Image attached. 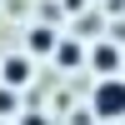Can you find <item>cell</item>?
Masks as SVG:
<instances>
[{"mask_svg":"<svg viewBox=\"0 0 125 125\" xmlns=\"http://www.w3.org/2000/svg\"><path fill=\"white\" fill-rule=\"evenodd\" d=\"M90 110L95 120H125V75H105L90 85Z\"/></svg>","mask_w":125,"mask_h":125,"instance_id":"obj_1","label":"cell"},{"mask_svg":"<svg viewBox=\"0 0 125 125\" xmlns=\"http://www.w3.org/2000/svg\"><path fill=\"white\" fill-rule=\"evenodd\" d=\"M85 65H90V70H100V80L115 75V65H120V45H115V40H90Z\"/></svg>","mask_w":125,"mask_h":125,"instance_id":"obj_2","label":"cell"},{"mask_svg":"<svg viewBox=\"0 0 125 125\" xmlns=\"http://www.w3.org/2000/svg\"><path fill=\"white\" fill-rule=\"evenodd\" d=\"M0 85L20 95V85H30V60L25 55H5L0 60Z\"/></svg>","mask_w":125,"mask_h":125,"instance_id":"obj_3","label":"cell"},{"mask_svg":"<svg viewBox=\"0 0 125 125\" xmlns=\"http://www.w3.org/2000/svg\"><path fill=\"white\" fill-rule=\"evenodd\" d=\"M55 40H60V30H50V25H25V60L30 55H50V50H55Z\"/></svg>","mask_w":125,"mask_h":125,"instance_id":"obj_4","label":"cell"},{"mask_svg":"<svg viewBox=\"0 0 125 125\" xmlns=\"http://www.w3.org/2000/svg\"><path fill=\"white\" fill-rule=\"evenodd\" d=\"M50 60H55L60 70H80V65H85V45H80V40H70V35H60L55 50H50Z\"/></svg>","mask_w":125,"mask_h":125,"instance_id":"obj_5","label":"cell"},{"mask_svg":"<svg viewBox=\"0 0 125 125\" xmlns=\"http://www.w3.org/2000/svg\"><path fill=\"white\" fill-rule=\"evenodd\" d=\"M15 115H20V95L0 85V125H5V120H15Z\"/></svg>","mask_w":125,"mask_h":125,"instance_id":"obj_6","label":"cell"},{"mask_svg":"<svg viewBox=\"0 0 125 125\" xmlns=\"http://www.w3.org/2000/svg\"><path fill=\"white\" fill-rule=\"evenodd\" d=\"M100 30H105V20H100V15H80V35H85V40H95Z\"/></svg>","mask_w":125,"mask_h":125,"instance_id":"obj_7","label":"cell"},{"mask_svg":"<svg viewBox=\"0 0 125 125\" xmlns=\"http://www.w3.org/2000/svg\"><path fill=\"white\" fill-rule=\"evenodd\" d=\"M15 120H20V125H50V115H40V110H20Z\"/></svg>","mask_w":125,"mask_h":125,"instance_id":"obj_8","label":"cell"}]
</instances>
